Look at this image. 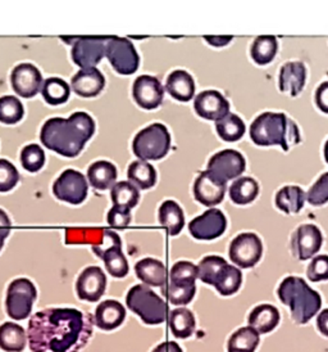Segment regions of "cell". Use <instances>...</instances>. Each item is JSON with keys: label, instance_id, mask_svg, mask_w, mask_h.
Here are the masks:
<instances>
[{"label": "cell", "instance_id": "cell-36", "mask_svg": "<svg viewBox=\"0 0 328 352\" xmlns=\"http://www.w3.org/2000/svg\"><path fill=\"white\" fill-rule=\"evenodd\" d=\"M215 130L224 142H237L245 134V124L242 118L235 113H229L215 124Z\"/></svg>", "mask_w": 328, "mask_h": 352}, {"label": "cell", "instance_id": "cell-21", "mask_svg": "<svg viewBox=\"0 0 328 352\" xmlns=\"http://www.w3.org/2000/svg\"><path fill=\"white\" fill-rule=\"evenodd\" d=\"M126 309L115 300H106L97 305L94 314V324L102 331H113L125 322Z\"/></svg>", "mask_w": 328, "mask_h": 352}, {"label": "cell", "instance_id": "cell-28", "mask_svg": "<svg viewBox=\"0 0 328 352\" xmlns=\"http://www.w3.org/2000/svg\"><path fill=\"white\" fill-rule=\"evenodd\" d=\"M159 223L167 230L168 234H180L185 226L183 208L174 201H164L159 208Z\"/></svg>", "mask_w": 328, "mask_h": 352}, {"label": "cell", "instance_id": "cell-13", "mask_svg": "<svg viewBox=\"0 0 328 352\" xmlns=\"http://www.w3.org/2000/svg\"><path fill=\"white\" fill-rule=\"evenodd\" d=\"M227 228L226 216L221 210L211 208L203 215L195 217L189 226L190 234L199 241H213L224 233Z\"/></svg>", "mask_w": 328, "mask_h": 352}, {"label": "cell", "instance_id": "cell-25", "mask_svg": "<svg viewBox=\"0 0 328 352\" xmlns=\"http://www.w3.org/2000/svg\"><path fill=\"white\" fill-rule=\"evenodd\" d=\"M248 322L249 327L255 329L259 334H266L272 332L279 325L280 313L274 306L263 303L251 311Z\"/></svg>", "mask_w": 328, "mask_h": 352}, {"label": "cell", "instance_id": "cell-8", "mask_svg": "<svg viewBox=\"0 0 328 352\" xmlns=\"http://www.w3.org/2000/svg\"><path fill=\"white\" fill-rule=\"evenodd\" d=\"M106 57L113 69L121 75H132L139 69L140 58L134 44L126 38L109 36L106 43Z\"/></svg>", "mask_w": 328, "mask_h": 352}, {"label": "cell", "instance_id": "cell-12", "mask_svg": "<svg viewBox=\"0 0 328 352\" xmlns=\"http://www.w3.org/2000/svg\"><path fill=\"white\" fill-rule=\"evenodd\" d=\"M263 254V245L259 236L254 233H242L231 242L230 258L242 269H249L259 263Z\"/></svg>", "mask_w": 328, "mask_h": 352}, {"label": "cell", "instance_id": "cell-2", "mask_svg": "<svg viewBox=\"0 0 328 352\" xmlns=\"http://www.w3.org/2000/svg\"><path fill=\"white\" fill-rule=\"evenodd\" d=\"M95 133V122L86 112L68 118H53L41 127L40 139L45 147L60 156L76 157Z\"/></svg>", "mask_w": 328, "mask_h": 352}, {"label": "cell", "instance_id": "cell-14", "mask_svg": "<svg viewBox=\"0 0 328 352\" xmlns=\"http://www.w3.org/2000/svg\"><path fill=\"white\" fill-rule=\"evenodd\" d=\"M10 82L20 97L32 98L41 90L44 81L36 66L31 63H21L12 71Z\"/></svg>", "mask_w": 328, "mask_h": 352}, {"label": "cell", "instance_id": "cell-30", "mask_svg": "<svg viewBox=\"0 0 328 352\" xmlns=\"http://www.w3.org/2000/svg\"><path fill=\"white\" fill-rule=\"evenodd\" d=\"M259 195V186L255 179L244 176L237 177L230 188V199L236 205H248Z\"/></svg>", "mask_w": 328, "mask_h": 352}, {"label": "cell", "instance_id": "cell-17", "mask_svg": "<svg viewBox=\"0 0 328 352\" xmlns=\"http://www.w3.org/2000/svg\"><path fill=\"white\" fill-rule=\"evenodd\" d=\"M136 103L144 109H155L163 102L164 90L161 81L154 76L143 75L136 78L132 87Z\"/></svg>", "mask_w": 328, "mask_h": 352}, {"label": "cell", "instance_id": "cell-39", "mask_svg": "<svg viewBox=\"0 0 328 352\" xmlns=\"http://www.w3.org/2000/svg\"><path fill=\"white\" fill-rule=\"evenodd\" d=\"M229 264L220 256H207L198 265V278L205 284L214 285L223 267Z\"/></svg>", "mask_w": 328, "mask_h": 352}, {"label": "cell", "instance_id": "cell-4", "mask_svg": "<svg viewBox=\"0 0 328 352\" xmlns=\"http://www.w3.org/2000/svg\"><path fill=\"white\" fill-rule=\"evenodd\" d=\"M279 298L289 306L291 318L298 324H307L319 313L322 298L299 276H288L279 287Z\"/></svg>", "mask_w": 328, "mask_h": 352}, {"label": "cell", "instance_id": "cell-26", "mask_svg": "<svg viewBox=\"0 0 328 352\" xmlns=\"http://www.w3.org/2000/svg\"><path fill=\"white\" fill-rule=\"evenodd\" d=\"M87 177L93 188L97 190H106L116 183V166L108 161H97L89 167Z\"/></svg>", "mask_w": 328, "mask_h": 352}, {"label": "cell", "instance_id": "cell-38", "mask_svg": "<svg viewBox=\"0 0 328 352\" xmlns=\"http://www.w3.org/2000/svg\"><path fill=\"white\" fill-rule=\"evenodd\" d=\"M242 283V274L240 269L227 264L223 267L218 279L215 280L214 287L222 296H231L240 289Z\"/></svg>", "mask_w": 328, "mask_h": 352}, {"label": "cell", "instance_id": "cell-51", "mask_svg": "<svg viewBox=\"0 0 328 352\" xmlns=\"http://www.w3.org/2000/svg\"><path fill=\"white\" fill-rule=\"evenodd\" d=\"M316 103L322 112L328 113V81L322 82L317 89Z\"/></svg>", "mask_w": 328, "mask_h": 352}, {"label": "cell", "instance_id": "cell-18", "mask_svg": "<svg viewBox=\"0 0 328 352\" xmlns=\"http://www.w3.org/2000/svg\"><path fill=\"white\" fill-rule=\"evenodd\" d=\"M227 186L221 180L215 179L207 170L196 177L194 184V196L198 202L207 207L221 204L226 195Z\"/></svg>", "mask_w": 328, "mask_h": 352}, {"label": "cell", "instance_id": "cell-41", "mask_svg": "<svg viewBox=\"0 0 328 352\" xmlns=\"http://www.w3.org/2000/svg\"><path fill=\"white\" fill-rule=\"evenodd\" d=\"M108 273L115 278H125L128 274V263L122 248H113L102 256Z\"/></svg>", "mask_w": 328, "mask_h": 352}, {"label": "cell", "instance_id": "cell-32", "mask_svg": "<svg viewBox=\"0 0 328 352\" xmlns=\"http://www.w3.org/2000/svg\"><path fill=\"white\" fill-rule=\"evenodd\" d=\"M127 176L131 183L140 189H150L156 183V171L149 162L137 160L134 161L127 171Z\"/></svg>", "mask_w": 328, "mask_h": 352}, {"label": "cell", "instance_id": "cell-22", "mask_svg": "<svg viewBox=\"0 0 328 352\" xmlns=\"http://www.w3.org/2000/svg\"><path fill=\"white\" fill-rule=\"evenodd\" d=\"M307 80V69L301 62H288L280 71L281 91H288L291 97H296L304 89Z\"/></svg>", "mask_w": 328, "mask_h": 352}, {"label": "cell", "instance_id": "cell-10", "mask_svg": "<svg viewBox=\"0 0 328 352\" xmlns=\"http://www.w3.org/2000/svg\"><path fill=\"white\" fill-rule=\"evenodd\" d=\"M109 36H80L73 41L72 59L81 69L95 67L106 57Z\"/></svg>", "mask_w": 328, "mask_h": 352}, {"label": "cell", "instance_id": "cell-29", "mask_svg": "<svg viewBox=\"0 0 328 352\" xmlns=\"http://www.w3.org/2000/svg\"><path fill=\"white\" fill-rule=\"evenodd\" d=\"M305 193L300 186H283L276 195V206L286 214H298L305 204Z\"/></svg>", "mask_w": 328, "mask_h": 352}, {"label": "cell", "instance_id": "cell-42", "mask_svg": "<svg viewBox=\"0 0 328 352\" xmlns=\"http://www.w3.org/2000/svg\"><path fill=\"white\" fill-rule=\"evenodd\" d=\"M104 235V229H67L66 243L67 245H91L100 243Z\"/></svg>", "mask_w": 328, "mask_h": 352}, {"label": "cell", "instance_id": "cell-11", "mask_svg": "<svg viewBox=\"0 0 328 352\" xmlns=\"http://www.w3.org/2000/svg\"><path fill=\"white\" fill-rule=\"evenodd\" d=\"M245 158L235 149H224L215 153L208 162L207 171L215 179L227 184L229 180L237 179L245 171Z\"/></svg>", "mask_w": 328, "mask_h": 352}, {"label": "cell", "instance_id": "cell-34", "mask_svg": "<svg viewBox=\"0 0 328 352\" xmlns=\"http://www.w3.org/2000/svg\"><path fill=\"white\" fill-rule=\"evenodd\" d=\"M261 334L251 327H244L233 333L229 341V352H254L259 344Z\"/></svg>", "mask_w": 328, "mask_h": 352}, {"label": "cell", "instance_id": "cell-54", "mask_svg": "<svg viewBox=\"0 0 328 352\" xmlns=\"http://www.w3.org/2000/svg\"><path fill=\"white\" fill-rule=\"evenodd\" d=\"M153 352H183V349L176 342H164L155 347Z\"/></svg>", "mask_w": 328, "mask_h": 352}, {"label": "cell", "instance_id": "cell-57", "mask_svg": "<svg viewBox=\"0 0 328 352\" xmlns=\"http://www.w3.org/2000/svg\"><path fill=\"white\" fill-rule=\"evenodd\" d=\"M325 158H326V162L328 164V140L325 144Z\"/></svg>", "mask_w": 328, "mask_h": 352}, {"label": "cell", "instance_id": "cell-35", "mask_svg": "<svg viewBox=\"0 0 328 352\" xmlns=\"http://www.w3.org/2000/svg\"><path fill=\"white\" fill-rule=\"evenodd\" d=\"M279 50L277 39L274 36H258L251 45V58L259 66H266L270 63Z\"/></svg>", "mask_w": 328, "mask_h": 352}, {"label": "cell", "instance_id": "cell-50", "mask_svg": "<svg viewBox=\"0 0 328 352\" xmlns=\"http://www.w3.org/2000/svg\"><path fill=\"white\" fill-rule=\"evenodd\" d=\"M130 223H131V210L128 208L113 206L112 210L108 212V224L112 228L121 229L130 226Z\"/></svg>", "mask_w": 328, "mask_h": 352}, {"label": "cell", "instance_id": "cell-1", "mask_svg": "<svg viewBox=\"0 0 328 352\" xmlns=\"http://www.w3.org/2000/svg\"><path fill=\"white\" fill-rule=\"evenodd\" d=\"M94 316L78 309L51 307L30 319L27 340L32 352H80L93 334Z\"/></svg>", "mask_w": 328, "mask_h": 352}, {"label": "cell", "instance_id": "cell-40", "mask_svg": "<svg viewBox=\"0 0 328 352\" xmlns=\"http://www.w3.org/2000/svg\"><path fill=\"white\" fill-rule=\"evenodd\" d=\"M25 115V109L20 99L12 96L0 97V122L14 125L20 122Z\"/></svg>", "mask_w": 328, "mask_h": 352}, {"label": "cell", "instance_id": "cell-37", "mask_svg": "<svg viewBox=\"0 0 328 352\" xmlns=\"http://www.w3.org/2000/svg\"><path fill=\"white\" fill-rule=\"evenodd\" d=\"M112 202L113 206L124 207V208H134L140 199L139 189L130 182H119L112 186Z\"/></svg>", "mask_w": 328, "mask_h": 352}, {"label": "cell", "instance_id": "cell-19", "mask_svg": "<svg viewBox=\"0 0 328 352\" xmlns=\"http://www.w3.org/2000/svg\"><path fill=\"white\" fill-rule=\"evenodd\" d=\"M323 243V235L318 226L304 224L298 228L292 238V248L298 258L305 261L318 252Z\"/></svg>", "mask_w": 328, "mask_h": 352}, {"label": "cell", "instance_id": "cell-24", "mask_svg": "<svg viewBox=\"0 0 328 352\" xmlns=\"http://www.w3.org/2000/svg\"><path fill=\"white\" fill-rule=\"evenodd\" d=\"M137 278L146 285L163 287L167 283L168 274L162 261L155 258H143L135 265Z\"/></svg>", "mask_w": 328, "mask_h": 352}, {"label": "cell", "instance_id": "cell-6", "mask_svg": "<svg viewBox=\"0 0 328 352\" xmlns=\"http://www.w3.org/2000/svg\"><path fill=\"white\" fill-rule=\"evenodd\" d=\"M171 148V135L163 124H152L134 138L132 149L141 161H156L167 156Z\"/></svg>", "mask_w": 328, "mask_h": 352}, {"label": "cell", "instance_id": "cell-55", "mask_svg": "<svg viewBox=\"0 0 328 352\" xmlns=\"http://www.w3.org/2000/svg\"><path fill=\"white\" fill-rule=\"evenodd\" d=\"M10 228L12 224H10V217L3 210H0V230L10 232Z\"/></svg>", "mask_w": 328, "mask_h": 352}, {"label": "cell", "instance_id": "cell-49", "mask_svg": "<svg viewBox=\"0 0 328 352\" xmlns=\"http://www.w3.org/2000/svg\"><path fill=\"white\" fill-rule=\"evenodd\" d=\"M113 248H122V242L119 235L112 232V230H104V235L100 241V243L97 245H93V251L97 254V257L102 258V256L113 250Z\"/></svg>", "mask_w": 328, "mask_h": 352}, {"label": "cell", "instance_id": "cell-43", "mask_svg": "<svg viewBox=\"0 0 328 352\" xmlns=\"http://www.w3.org/2000/svg\"><path fill=\"white\" fill-rule=\"evenodd\" d=\"M169 279L171 283L174 284H195L198 279V266L190 261H178L172 266Z\"/></svg>", "mask_w": 328, "mask_h": 352}, {"label": "cell", "instance_id": "cell-45", "mask_svg": "<svg viewBox=\"0 0 328 352\" xmlns=\"http://www.w3.org/2000/svg\"><path fill=\"white\" fill-rule=\"evenodd\" d=\"M195 292H196L195 284L185 285V284L169 283L168 288L165 289V296L169 302L177 306H184L191 302Z\"/></svg>", "mask_w": 328, "mask_h": 352}, {"label": "cell", "instance_id": "cell-52", "mask_svg": "<svg viewBox=\"0 0 328 352\" xmlns=\"http://www.w3.org/2000/svg\"><path fill=\"white\" fill-rule=\"evenodd\" d=\"M204 40L209 43L212 47L220 48V47H226L229 43H231L232 36H205Z\"/></svg>", "mask_w": 328, "mask_h": 352}, {"label": "cell", "instance_id": "cell-5", "mask_svg": "<svg viewBox=\"0 0 328 352\" xmlns=\"http://www.w3.org/2000/svg\"><path fill=\"white\" fill-rule=\"evenodd\" d=\"M126 303L148 325L162 324L167 319V305L145 284L132 287L126 296Z\"/></svg>", "mask_w": 328, "mask_h": 352}, {"label": "cell", "instance_id": "cell-33", "mask_svg": "<svg viewBox=\"0 0 328 352\" xmlns=\"http://www.w3.org/2000/svg\"><path fill=\"white\" fill-rule=\"evenodd\" d=\"M41 94L50 106H59L67 102L71 94V87L62 78H47L43 82Z\"/></svg>", "mask_w": 328, "mask_h": 352}, {"label": "cell", "instance_id": "cell-23", "mask_svg": "<svg viewBox=\"0 0 328 352\" xmlns=\"http://www.w3.org/2000/svg\"><path fill=\"white\" fill-rule=\"evenodd\" d=\"M168 94L180 102H189L195 96V81L184 69H176L169 74L165 81Z\"/></svg>", "mask_w": 328, "mask_h": 352}, {"label": "cell", "instance_id": "cell-31", "mask_svg": "<svg viewBox=\"0 0 328 352\" xmlns=\"http://www.w3.org/2000/svg\"><path fill=\"white\" fill-rule=\"evenodd\" d=\"M169 328L171 332L174 333V337L177 338H187L193 334L195 331V316L194 314L185 309V307H178L174 309L169 313Z\"/></svg>", "mask_w": 328, "mask_h": 352}, {"label": "cell", "instance_id": "cell-53", "mask_svg": "<svg viewBox=\"0 0 328 352\" xmlns=\"http://www.w3.org/2000/svg\"><path fill=\"white\" fill-rule=\"evenodd\" d=\"M317 325H318L319 332L328 337V309H325L323 311L319 313Z\"/></svg>", "mask_w": 328, "mask_h": 352}, {"label": "cell", "instance_id": "cell-48", "mask_svg": "<svg viewBox=\"0 0 328 352\" xmlns=\"http://www.w3.org/2000/svg\"><path fill=\"white\" fill-rule=\"evenodd\" d=\"M308 278L312 282L328 280V256L320 254L313 258L308 267Z\"/></svg>", "mask_w": 328, "mask_h": 352}, {"label": "cell", "instance_id": "cell-15", "mask_svg": "<svg viewBox=\"0 0 328 352\" xmlns=\"http://www.w3.org/2000/svg\"><path fill=\"white\" fill-rule=\"evenodd\" d=\"M106 276L99 266H89L78 275L76 292L78 298L87 302H97L106 292Z\"/></svg>", "mask_w": 328, "mask_h": 352}, {"label": "cell", "instance_id": "cell-9", "mask_svg": "<svg viewBox=\"0 0 328 352\" xmlns=\"http://www.w3.org/2000/svg\"><path fill=\"white\" fill-rule=\"evenodd\" d=\"M87 182L80 171L68 168L63 171L53 186V193L60 201L71 205L82 204L87 197Z\"/></svg>", "mask_w": 328, "mask_h": 352}, {"label": "cell", "instance_id": "cell-56", "mask_svg": "<svg viewBox=\"0 0 328 352\" xmlns=\"http://www.w3.org/2000/svg\"><path fill=\"white\" fill-rule=\"evenodd\" d=\"M10 235V232H7V230H0V251H1V248H3V245H4V241H5V238Z\"/></svg>", "mask_w": 328, "mask_h": 352}, {"label": "cell", "instance_id": "cell-46", "mask_svg": "<svg viewBox=\"0 0 328 352\" xmlns=\"http://www.w3.org/2000/svg\"><path fill=\"white\" fill-rule=\"evenodd\" d=\"M20 182V174L13 164L0 160V192H10Z\"/></svg>", "mask_w": 328, "mask_h": 352}, {"label": "cell", "instance_id": "cell-7", "mask_svg": "<svg viewBox=\"0 0 328 352\" xmlns=\"http://www.w3.org/2000/svg\"><path fill=\"white\" fill-rule=\"evenodd\" d=\"M38 297L34 283L26 278H19L10 282L5 298V309L10 319L25 320L32 311V306Z\"/></svg>", "mask_w": 328, "mask_h": 352}, {"label": "cell", "instance_id": "cell-44", "mask_svg": "<svg viewBox=\"0 0 328 352\" xmlns=\"http://www.w3.org/2000/svg\"><path fill=\"white\" fill-rule=\"evenodd\" d=\"M21 164L30 173H38L45 164V153L38 144H29L21 152Z\"/></svg>", "mask_w": 328, "mask_h": 352}, {"label": "cell", "instance_id": "cell-47", "mask_svg": "<svg viewBox=\"0 0 328 352\" xmlns=\"http://www.w3.org/2000/svg\"><path fill=\"white\" fill-rule=\"evenodd\" d=\"M307 199L313 206H320L328 202V173L323 174L309 189Z\"/></svg>", "mask_w": 328, "mask_h": 352}, {"label": "cell", "instance_id": "cell-3", "mask_svg": "<svg viewBox=\"0 0 328 352\" xmlns=\"http://www.w3.org/2000/svg\"><path fill=\"white\" fill-rule=\"evenodd\" d=\"M251 140L261 147L280 146L285 152L299 144L298 125L283 113L264 112L253 121Z\"/></svg>", "mask_w": 328, "mask_h": 352}, {"label": "cell", "instance_id": "cell-27", "mask_svg": "<svg viewBox=\"0 0 328 352\" xmlns=\"http://www.w3.org/2000/svg\"><path fill=\"white\" fill-rule=\"evenodd\" d=\"M27 342V333L16 323L0 325V349L5 352H21L25 350Z\"/></svg>", "mask_w": 328, "mask_h": 352}, {"label": "cell", "instance_id": "cell-16", "mask_svg": "<svg viewBox=\"0 0 328 352\" xmlns=\"http://www.w3.org/2000/svg\"><path fill=\"white\" fill-rule=\"evenodd\" d=\"M195 112L204 118L211 121H220L230 113V103L217 90L202 91L194 102Z\"/></svg>", "mask_w": 328, "mask_h": 352}, {"label": "cell", "instance_id": "cell-20", "mask_svg": "<svg viewBox=\"0 0 328 352\" xmlns=\"http://www.w3.org/2000/svg\"><path fill=\"white\" fill-rule=\"evenodd\" d=\"M106 85V78L97 67L81 69L72 78V90L82 98H93L102 93Z\"/></svg>", "mask_w": 328, "mask_h": 352}]
</instances>
